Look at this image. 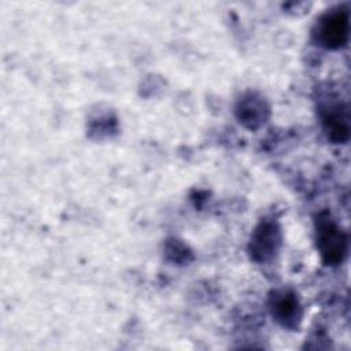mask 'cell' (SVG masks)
<instances>
[{
	"instance_id": "cell-1",
	"label": "cell",
	"mask_w": 351,
	"mask_h": 351,
	"mask_svg": "<svg viewBox=\"0 0 351 351\" xmlns=\"http://www.w3.org/2000/svg\"><path fill=\"white\" fill-rule=\"evenodd\" d=\"M317 248L326 265H339L347 254V236L332 219L317 221Z\"/></svg>"
},
{
	"instance_id": "cell-2",
	"label": "cell",
	"mask_w": 351,
	"mask_h": 351,
	"mask_svg": "<svg viewBox=\"0 0 351 351\" xmlns=\"http://www.w3.org/2000/svg\"><path fill=\"white\" fill-rule=\"evenodd\" d=\"M348 11L336 8L322 15L315 26V40L325 48H341L348 40Z\"/></svg>"
},
{
	"instance_id": "cell-6",
	"label": "cell",
	"mask_w": 351,
	"mask_h": 351,
	"mask_svg": "<svg viewBox=\"0 0 351 351\" xmlns=\"http://www.w3.org/2000/svg\"><path fill=\"white\" fill-rule=\"evenodd\" d=\"M267 112L269 108L265 100L256 95H247L237 104V117L240 122L251 129L261 126L267 118Z\"/></svg>"
},
{
	"instance_id": "cell-3",
	"label": "cell",
	"mask_w": 351,
	"mask_h": 351,
	"mask_svg": "<svg viewBox=\"0 0 351 351\" xmlns=\"http://www.w3.org/2000/svg\"><path fill=\"white\" fill-rule=\"evenodd\" d=\"M280 230L273 222H262L254 230L250 241V254L256 262L273 258L280 247Z\"/></svg>"
},
{
	"instance_id": "cell-5",
	"label": "cell",
	"mask_w": 351,
	"mask_h": 351,
	"mask_svg": "<svg viewBox=\"0 0 351 351\" xmlns=\"http://www.w3.org/2000/svg\"><path fill=\"white\" fill-rule=\"evenodd\" d=\"M270 310L273 317L285 328H296L302 308L298 298L291 291H276L270 298Z\"/></svg>"
},
{
	"instance_id": "cell-4",
	"label": "cell",
	"mask_w": 351,
	"mask_h": 351,
	"mask_svg": "<svg viewBox=\"0 0 351 351\" xmlns=\"http://www.w3.org/2000/svg\"><path fill=\"white\" fill-rule=\"evenodd\" d=\"M321 122L328 138L333 143H344L350 136L347 108L341 103H329L321 108Z\"/></svg>"
}]
</instances>
